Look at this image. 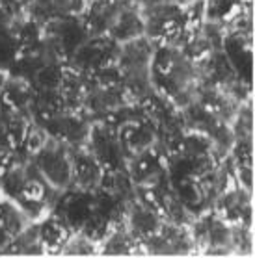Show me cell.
<instances>
[{
    "label": "cell",
    "instance_id": "6da1fadb",
    "mask_svg": "<svg viewBox=\"0 0 255 258\" xmlns=\"http://www.w3.org/2000/svg\"><path fill=\"white\" fill-rule=\"evenodd\" d=\"M32 165L56 191L71 188V149L48 140L41 151L32 156Z\"/></svg>",
    "mask_w": 255,
    "mask_h": 258
},
{
    "label": "cell",
    "instance_id": "7a4b0ae2",
    "mask_svg": "<svg viewBox=\"0 0 255 258\" xmlns=\"http://www.w3.org/2000/svg\"><path fill=\"white\" fill-rule=\"evenodd\" d=\"M69 149H71V188L84 191L99 189L105 171L99 160L95 158V154L84 143Z\"/></svg>",
    "mask_w": 255,
    "mask_h": 258
},
{
    "label": "cell",
    "instance_id": "3957f363",
    "mask_svg": "<svg viewBox=\"0 0 255 258\" xmlns=\"http://www.w3.org/2000/svg\"><path fill=\"white\" fill-rule=\"evenodd\" d=\"M37 236V243L41 249V254H60L67 240L71 238L75 230L58 216V214H47L39 221L34 223Z\"/></svg>",
    "mask_w": 255,
    "mask_h": 258
},
{
    "label": "cell",
    "instance_id": "277c9868",
    "mask_svg": "<svg viewBox=\"0 0 255 258\" xmlns=\"http://www.w3.org/2000/svg\"><path fill=\"white\" fill-rule=\"evenodd\" d=\"M143 30H145V19L140 17V13L134 10H118L114 21L108 26L107 35L114 41L127 43L142 37Z\"/></svg>",
    "mask_w": 255,
    "mask_h": 258
},
{
    "label": "cell",
    "instance_id": "5b68a950",
    "mask_svg": "<svg viewBox=\"0 0 255 258\" xmlns=\"http://www.w3.org/2000/svg\"><path fill=\"white\" fill-rule=\"evenodd\" d=\"M28 225L30 219L15 201L8 197L0 199V229L6 232L10 240L19 232H23Z\"/></svg>",
    "mask_w": 255,
    "mask_h": 258
},
{
    "label": "cell",
    "instance_id": "8992f818",
    "mask_svg": "<svg viewBox=\"0 0 255 258\" xmlns=\"http://www.w3.org/2000/svg\"><path fill=\"white\" fill-rule=\"evenodd\" d=\"M97 252H99V245L93 240H89L86 234H82L80 230H75L60 254H66V256H89V254H97Z\"/></svg>",
    "mask_w": 255,
    "mask_h": 258
},
{
    "label": "cell",
    "instance_id": "52a82bcc",
    "mask_svg": "<svg viewBox=\"0 0 255 258\" xmlns=\"http://www.w3.org/2000/svg\"><path fill=\"white\" fill-rule=\"evenodd\" d=\"M8 80H10V71L6 67H0V93H2L4 86L8 84Z\"/></svg>",
    "mask_w": 255,
    "mask_h": 258
}]
</instances>
